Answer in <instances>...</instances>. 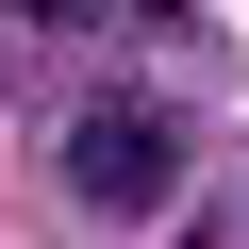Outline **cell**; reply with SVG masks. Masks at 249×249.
<instances>
[{"label": "cell", "instance_id": "1", "mask_svg": "<svg viewBox=\"0 0 249 249\" xmlns=\"http://www.w3.org/2000/svg\"><path fill=\"white\" fill-rule=\"evenodd\" d=\"M67 199L83 216H166L183 199V116L166 100H83L67 116Z\"/></svg>", "mask_w": 249, "mask_h": 249}, {"label": "cell", "instance_id": "2", "mask_svg": "<svg viewBox=\"0 0 249 249\" xmlns=\"http://www.w3.org/2000/svg\"><path fill=\"white\" fill-rule=\"evenodd\" d=\"M17 17H34V34H83V17H116V0H17Z\"/></svg>", "mask_w": 249, "mask_h": 249}]
</instances>
